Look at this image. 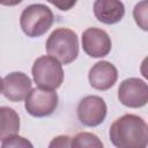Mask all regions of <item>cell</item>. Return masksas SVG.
Wrapping results in <instances>:
<instances>
[{
	"label": "cell",
	"instance_id": "obj_19",
	"mask_svg": "<svg viewBox=\"0 0 148 148\" xmlns=\"http://www.w3.org/2000/svg\"><path fill=\"white\" fill-rule=\"evenodd\" d=\"M1 91H2V79L0 77V94H1Z\"/></svg>",
	"mask_w": 148,
	"mask_h": 148
},
{
	"label": "cell",
	"instance_id": "obj_5",
	"mask_svg": "<svg viewBox=\"0 0 148 148\" xmlns=\"http://www.w3.org/2000/svg\"><path fill=\"white\" fill-rule=\"evenodd\" d=\"M58 106V94L54 90L42 88L31 89L25 97L24 108L32 117L42 118L52 114Z\"/></svg>",
	"mask_w": 148,
	"mask_h": 148
},
{
	"label": "cell",
	"instance_id": "obj_17",
	"mask_svg": "<svg viewBox=\"0 0 148 148\" xmlns=\"http://www.w3.org/2000/svg\"><path fill=\"white\" fill-rule=\"evenodd\" d=\"M46 1L50 2V3H52L53 6H56L58 9L64 10V12H67V10L72 9L76 5V1L77 0H46Z\"/></svg>",
	"mask_w": 148,
	"mask_h": 148
},
{
	"label": "cell",
	"instance_id": "obj_15",
	"mask_svg": "<svg viewBox=\"0 0 148 148\" xmlns=\"http://www.w3.org/2000/svg\"><path fill=\"white\" fill-rule=\"evenodd\" d=\"M1 146L5 147V148L6 147H30L31 148L32 143L23 136H20L17 134H13V135L6 138L5 140H2Z\"/></svg>",
	"mask_w": 148,
	"mask_h": 148
},
{
	"label": "cell",
	"instance_id": "obj_12",
	"mask_svg": "<svg viewBox=\"0 0 148 148\" xmlns=\"http://www.w3.org/2000/svg\"><path fill=\"white\" fill-rule=\"evenodd\" d=\"M20 125V117L14 109L0 106V141L13 134H17Z\"/></svg>",
	"mask_w": 148,
	"mask_h": 148
},
{
	"label": "cell",
	"instance_id": "obj_4",
	"mask_svg": "<svg viewBox=\"0 0 148 148\" xmlns=\"http://www.w3.org/2000/svg\"><path fill=\"white\" fill-rule=\"evenodd\" d=\"M31 72L35 83L42 89L56 90L64 81L61 62L50 54L37 58L32 65Z\"/></svg>",
	"mask_w": 148,
	"mask_h": 148
},
{
	"label": "cell",
	"instance_id": "obj_18",
	"mask_svg": "<svg viewBox=\"0 0 148 148\" xmlns=\"http://www.w3.org/2000/svg\"><path fill=\"white\" fill-rule=\"evenodd\" d=\"M22 1H23V0H0V5L12 7V6H16V5L21 3Z\"/></svg>",
	"mask_w": 148,
	"mask_h": 148
},
{
	"label": "cell",
	"instance_id": "obj_11",
	"mask_svg": "<svg viewBox=\"0 0 148 148\" xmlns=\"http://www.w3.org/2000/svg\"><path fill=\"white\" fill-rule=\"evenodd\" d=\"M95 17L104 24H116L125 15V6L120 0H96L94 3Z\"/></svg>",
	"mask_w": 148,
	"mask_h": 148
},
{
	"label": "cell",
	"instance_id": "obj_1",
	"mask_svg": "<svg viewBox=\"0 0 148 148\" xmlns=\"http://www.w3.org/2000/svg\"><path fill=\"white\" fill-rule=\"evenodd\" d=\"M109 136L118 148H145L148 143V126L141 117L126 113L112 123Z\"/></svg>",
	"mask_w": 148,
	"mask_h": 148
},
{
	"label": "cell",
	"instance_id": "obj_3",
	"mask_svg": "<svg viewBox=\"0 0 148 148\" xmlns=\"http://www.w3.org/2000/svg\"><path fill=\"white\" fill-rule=\"evenodd\" d=\"M52 10L43 3H32L27 6L20 17V25L22 31L28 37H39L53 24Z\"/></svg>",
	"mask_w": 148,
	"mask_h": 148
},
{
	"label": "cell",
	"instance_id": "obj_7",
	"mask_svg": "<svg viewBox=\"0 0 148 148\" xmlns=\"http://www.w3.org/2000/svg\"><path fill=\"white\" fill-rule=\"evenodd\" d=\"M119 102L132 109L142 108L148 102V86L138 77H128L124 80L118 88Z\"/></svg>",
	"mask_w": 148,
	"mask_h": 148
},
{
	"label": "cell",
	"instance_id": "obj_14",
	"mask_svg": "<svg viewBox=\"0 0 148 148\" xmlns=\"http://www.w3.org/2000/svg\"><path fill=\"white\" fill-rule=\"evenodd\" d=\"M133 17L139 28L147 31V0H142L135 5L133 9Z\"/></svg>",
	"mask_w": 148,
	"mask_h": 148
},
{
	"label": "cell",
	"instance_id": "obj_16",
	"mask_svg": "<svg viewBox=\"0 0 148 148\" xmlns=\"http://www.w3.org/2000/svg\"><path fill=\"white\" fill-rule=\"evenodd\" d=\"M71 139L68 135H59L52 139V141L50 142L49 147L50 148H54V147H59V148H65V147H71Z\"/></svg>",
	"mask_w": 148,
	"mask_h": 148
},
{
	"label": "cell",
	"instance_id": "obj_13",
	"mask_svg": "<svg viewBox=\"0 0 148 148\" xmlns=\"http://www.w3.org/2000/svg\"><path fill=\"white\" fill-rule=\"evenodd\" d=\"M71 147L74 148H84V147H91V148H102L103 142L99 140V138L90 132H80L75 136L71 139Z\"/></svg>",
	"mask_w": 148,
	"mask_h": 148
},
{
	"label": "cell",
	"instance_id": "obj_10",
	"mask_svg": "<svg viewBox=\"0 0 148 148\" xmlns=\"http://www.w3.org/2000/svg\"><path fill=\"white\" fill-rule=\"evenodd\" d=\"M88 80L94 89L104 91L114 86L118 80V71L110 61L102 60L89 69Z\"/></svg>",
	"mask_w": 148,
	"mask_h": 148
},
{
	"label": "cell",
	"instance_id": "obj_9",
	"mask_svg": "<svg viewBox=\"0 0 148 148\" xmlns=\"http://www.w3.org/2000/svg\"><path fill=\"white\" fill-rule=\"evenodd\" d=\"M30 77L22 72H12L2 80V94L10 102H21L25 99L32 89Z\"/></svg>",
	"mask_w": 148,
	"mask_h": 148
},
{
	"label": "cell",
	"instance_id": "obj_8",
	"mask_svg": "<svg viewBox=\"0 0 148 148\" xmlns=\"http://www.w3.org/2000/svg\"><path fill=\"white\" fill-rule=\"evenodd\" d=\"M83 51L91 58H103L108 56L112 47L109 34L99 28H88L81 37Z\"/></svg>",
	"mask_w": 148,
	"mask_h": 148
},
{
	"label": "cell",
	"instance_id": "obj_6",
	"mask_svg": "<svg viewBox=\"0 0 148 148\" xmlns=\"http://www.w3.org/2000/svg\"><path fill=\"white\" fill-rule=\"evenodd\" d=\"M108 108L105 101L96 95L83 97L76 109L77 119L80 123L88 127H95L102 124L106 117Z\"/></svg>",
	"mask_w": 148,
	"mask_h": 148
},
{
	"label": "cell",
	"instance_id": "obj_2",
	"mask_svg": "<svg viewBox=\"0 0 148 148\" xmlns=\"http://www.w3.org/2000/svg\"><path fill=\"white\" fill-rule=\"evenodd\" d=\"M45 50L47 54L57 58L64 65L73 62L79 56V38L76 32L68 28H57L49 36Z\"/></svg>",
	"mask_w": 148,
	"mask_h": 148
}]
</instances>
